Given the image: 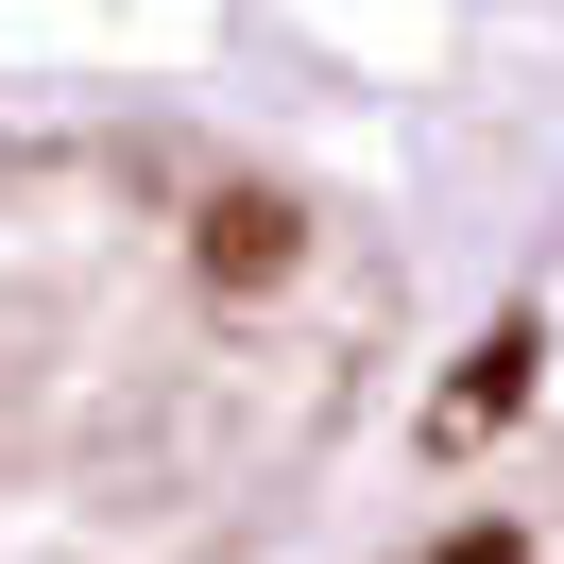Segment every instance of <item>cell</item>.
<instances>
[{
	"mask_svg": "<svg viewBox=\"0 0 564 564\" xmlns=\"http://www.w3.org/2000/svg\"><path fill=\"white\" fill-rule=\"evenodd\" d=\"M188 274L206 291H291L308 274V206H291V188H206V206H188Z\"/></svg>",
	"mask_w": 564,
	"mask_h": 564,
	"instance_id": "obj_1",
	"label": "cell"
},
{
	"mask_svg": "<svg viewBox=\"0 0 564 564\" xmlns=\"http://www.w3.org/2000/svg\"><path fill=\"white\" fill-rule=\"evenodd\" d=\"M530 377H547V325H530V308H513V325H479V359L427 393V445H496V427L530 411Z\"/></svg>",
	"mask_w": 564,
	"mask_h": 564,
	"instance_id": "obj_2",
	"label": "cell"
},
{
	"mask_svg": "<svg viewBox=\"0 0 564 564\" xmlns=\"http://www.w3.org/2000/svg\"><path fill=\"white\" fill-rule=\"evenodd\" d=\"M427 564H530V530H513V513H462V530H445Z\"/></svg>",
	"mask_w": 564,
	"mask_h": 564,
	"instance_id": "obj_3",
	"label": "cell"
}]
</instances>
